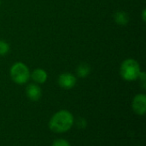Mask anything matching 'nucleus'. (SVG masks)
<instances>
[{
    "label": "nucleus",
    "mask_w": 146,
    "mask_h": 146,
    "mask_svg": "<svg viewBox=\"0 0 146 146\" xmlns=\"http://www.w3.org/2000/svg\"><path fill=\"white\" fill-rule=\"evenodd\" d=\"M74 123V118L71 112L60 110L54 114L49 121V128L56 133H64L69 131Z\"/></svg>",
    "instance_id": "nucleus-1"
},
{
    "label": "nucleus",
    "mask_w": 146,
    "mask_h": 146,
    "mask_svg": "<svg viewBox=\"0 0 146 146\" xmlns=\"http://www.w3.org/2000/svg\"><path fill=\"white\" fill-rule=\"evenodd\" d=\"M140 71L139 64L133 59L124 60L121 65V76L127 81H133L139 78Z\"/></svg>",
    "instance_id": "nucleus-2"
},
{
    "label": "nucleus",
    "mask_w": 146,
    "mask_h": 146,
    "mask_svg": "<svg viewBox=\"0 0 146 146\" xmlns=\"http://www.w3.org/2000/svg\"><path fill=\"white\" fill-rule=\"evenodd\" d=\"M11 79L17 84H24L30 79V71L26 65L21 62H17L12 65L9 71Z\"/></svg>",
    "instance_id": "nucleus-3"
},
{
    "label": "nucleus",
    "mask_w": 146,
    "mask_h": 146,
    "mask_svg": "<svg viewBox=\"0 0 146 146\" xmlns=\"http://www.w3.org/2000/svg\"><path fill=\"white\" fill-rule=\"evenodd\" d=\"M132 108L134 113L139 115H145L146 112V96L145 94H138L134 96Z\"/></svg>",
    "instance_id": "nucleus-4"
},
{
    "label": "nucleus",
    "mask_w": 146,
    "mask_h": 146,
    "mask_svg": "<svg viewBox=\"0 0 146 146\" xmlns=\"http://www.w3.org/2000/svg\"><path fill=\"white\" fill-rule=\"evenodd\" d=\"M77 78L71 73L65 72L59 76L58 77V84L61 88L65 89H70L76 84Z\"/></svg>",
    "instance_id": "nucleus-5"
},
{
    "label": "nucleus",
    "mask_w": 146,
    "mask_h": 146,
    "mask_svg": "<svg viewBox=\"0 0 146 146\" xmlns=\"http://www.w3.org/2000/svg\"><path fill=\"white\" fill-rule=\"evenodd\" d=\"M26 94L29 100L33 102H37L42 96V90L38 84L29 83L26 88Z\"/></svg>",
    "instance_id": "nucleus-6"
},
{
    "label": "nucleus",
    "mask_w": 146,
    "mask_h": 146,
    "mask_svg": "<svg viewBox=\"0 0 146 146\" xmlns=\"http://www.w3.org/2000/svg\"><path fill=\"white\" fill-rule=\"evenodd\" d=\"M30 77L36 83H44L47 80L46 71H44L43 69H40V68L35 69L32 72V74L30 75Z\"/></svg>",
    "instance_id": "nucleus-7"
},
{
    "label": "nucleus",
    "mask_w": 146,
    "mask_h": 146,
    "mask_svg": "<svg viewBox=\"0 0 146 146\" xmlns=\"http://www.w3.org/2000/svg\"><path fill=\"white\" fill-rule=\"evenodd\" d=\"M91 73V67L86 63H80L76 69V75L79 77L85 78Z\"/></svg>",
    "instance_id": "nucleus-8"
},
{
    "label": "nucleus",
    "mask_w": 146,
    "mask_h": 146,
    "mask_svg": "<svg viewBox=\"0 0 146 146\" xmlns=\"http://www.w3.org/2000/svg\"><path fill=\"white\" fill-rule=\"evenodd\" d=\"M115 21L117 24L120 25H126L129 22L128 15L124 11H118L115 14Z\"/></svg>",
    "instance_id": "nucleus-9"
},
{
    "label": "nucleus",
    "mask_w": 146,
    "mask_h": 146,
    "mask_svg": "<svg viewBox=\"0 0 146 146\" xmlns=\"http://www.w3.org/2000/svg\"><path fill=\"white\" fill-rule=\"evenodd\" d=\"M9 52V45L4 40H0V55L4 56Z\"/></svg>",
    "instance_id": "nucleus-10"
},
{
    "label": "nucleus",
    "mask_w": 146,
    "mask_h": 146,
    "mask_svg": "<svg viewBox=\"0 0 146 146\" xmlns=\"http://www.w3.org/2000/svg\"><path fill=\"white\" fill-rule=\"evenodd\" d=\"M52 146H71L70 143L64 139H57L54 140Z\"/></svg>",
    "instance_id": "nucleus-11"
},
{
    "label": "nucleus",
    "mask_w": 146,
    "mask_h": 146,
    "mask_svg": "<svg viewBox=\"0 0 146 146\" xmlns=\"http://www.w3.org/2000/svg\"><path fill=\"white\" fill-rule=\"evenodd\" d=\"M77 126L81 129L86 128V120L83 118H80L77 121Z\"/></svg>",
    "instance_id": "nucleus-12"
},
{
    "label": "nucleus",
    "mask_w": 146,
    "mask_h": 146,
    "mask_svg": "<svg viewBox=\"0 0 146 146\" xmlns=\"http://www.w3.org/2000/svg\"><path fill=\"white\" fill-rule=\"evenodd\" d=\"M142 15H143V20H144V21H145V9H144V10H143V14H142Z\"/></svg>",
    "instance_id": "nucleus-13"
},
{
    "label": "nucleus",
    "mask_w": 146,
    "mask_h": 146,
    "mask_svg": "<svg viewBox=\"0 0 146 146\" xmlns=\"http://www.w3.org/2000/svg\"><path fill=\"white\" fill-rule=\"evenodd\" d=\"M0 5H1V0H0Z\"/></svg>",
    "instance_id": "nucleus-14"
}]
</instances>
